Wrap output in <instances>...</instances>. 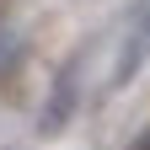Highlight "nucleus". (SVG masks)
I'll list each match as a JSON object with an SVG mask.
<instances>
[{
    "instance_id": "obj_1",
    "label": "nucleus",
    "mask_w": 150,
    "mask_h": 150,
    "mask_svg": "<svg viewBox=\"0 0 150 150\" xmlns=\"http://www.w3.org/2000/svg\"><path fill=\"white\" fill-rule=\"evenodd\" d=\"M145 59H150V0H145V11H139L134 22H129V32H123V48H118V64H112V91L134 81V75L145 70Z\"/></svg>"
},
{
    "instance_id": "obj_2",
    "label": "nucleus",
    "mask_w": 150,
    "mask_h": 150,
    "mask_svg": "<svg viewBox=\"0 0 150 150\" xmlns=\"http://www.w3.org/2000/svg\"><path fill=\"white\" fill-rule=\"evenodd\" d=\"M75 75H81V59H70L64 70H59V81H54V97H48V107H43V129L48 134H59V129L75 118Z\"/></svg>"
},
{
    "instance_id": "obj_3",
    "label": "nucleus",
    "mask_w": 150,
    "mask_h": 150,
    "mask_svg": "<svg viewBox=\"0 0 150 150\" xmlns=\"http://www.w3.org/2000/svg\"><path fill=\"white\" fill-rule=\"evenodd\" d=\"M129 150H150V129H145V134H139L134 145H129Z\"/></svg>"
}]
</instances>
